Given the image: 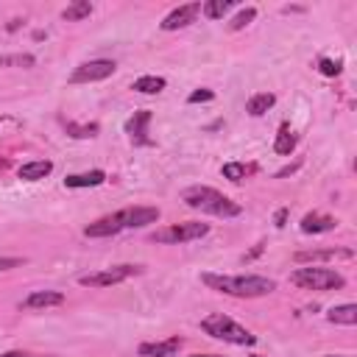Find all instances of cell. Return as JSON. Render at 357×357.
<instances>
[{
  "label": "cell",
  "mask_w": 357,
  "mask_h": 357,
  "mask_svg": "<svg viewBox=\"0 0 357 357\" xmlns=\"http://www.w3.org/2000/svg\"><path fill=\"white\" fill-rule=\"evenodd\" d=\"M273 103H276V95H271V92H257V95H251V98H248L245 112H248L251 117H259V114H265Z\"/></svg>",
  "instance_id": "d6986e66"
},
{
  "label": "cell",
  "mask_w": 357,
  "mask_h": 357,
  "mask_svg": "<svg viewBox=\"0 0 357 357\" xmlns=\"http://www.w3.org/2000/svg\"><path fill=\"white\" fill-rule=\"evenodd\" d=\"M335 226H337V220H335V218H329V215H321V212H310V215H304V218H301V231H304V234L332 231Z\"/></svg>",
  "instance_id": "5bb4252c"
},
{
  "label": "cell",
  "mask_w": 357,
  "mask_h": 357,
  "mask_svg": "<svg viewBox=\"0 0 357 357\" xmlns=\"http://www.w3.org/2000/svg\"><path fill=\"white\" fill-rule=\"evenodd\" d=\"M159 220V209L156 206H126L114 215H106V218H98L95 223H89L84 229L86 237H112L123 229H142L148 223H156Z\"/></svg>",
  "instance_id": "6da1fadb"
},
{
  "label": "cell",
  "mask_w": 357,
  "mask_h": 357,
  "mask_svg": "<svg viewBox=\"0 0 357 357\" xmlns=\"http://www.w3.org/2000/svg\"><path fill=\"white\" fill-rule=\"evenodd\" d=\"M137 273H142L139 265H114V268H103V271L78 276V284H84V287H112V284H120V282H126Z\"/></svg>",
  "instance_id": "52a82bcc"
},
{
  "label": "cell",
  "mask_w": 357,
  "mask_h": 357,
  "mask_svg": "<svg viewBox=\"0 0 357 357\" xmlns=\"http://www.w3.org/2000/svg\"><path fill=\"white\" fill-rule=\"evenodd\" d=\"M198 14H201V3L178 6V8H173V11L162 20V31H178V28H187L190 22H195Z\"/></svg>",
  "instance_id": "9c48e42d"
},
{
  "label": "cell",
  "mask_w": 357,
  "mask_h": 357,
  "mask_svg": "<svg viewBox=\"0 0 357 357\" xmlns=\"http://www.w3.org/2000/svg\"><path fill=\"white\" fill-rule=\"evenodd\" d=\"M89 14H92V3H89V0H78V3H73V6H67V8L61 11V17H64L67 22L84 20V17H89Z\"/></svg>",
  "instance_id": "7402d4cb"
},
{
  "label": "cell",
  "mask_w": 357,
  "mask_h": 357,
  "mask_svg": "<svg viewBox=\"0 0 357 357\" xmlns=\"http://www.w3.org/2000/svg\"><path fill=\"white\" fill-rule=\"evenodd\" d=\"M290 282L304 290H337L346 284V279L332 268H296Z\"/></svg>",
  "instance_id": "5b68a950"
},
{
  "label": "cell",
  "mask_w": 357,
  "mask_h": 357,
  "mask_svg": "<svg viewBox=\"0 0 357 357\" xmlns=\"http://www.w3.org/2000/svg\"><path fill=\"white\" fill-rule=\"evenodd\" d=\"M117 64L112 59H92V61H84L78 64L73 73H70V84H92V81H103L109 75H114Z\"/></svg>",
  "instance_id": "ba28073f"
},
{
  "label": "cell",
  "mask_w": 357,
  "mask_h": 357,
  "mask_svg": "<svg viewBox=\"0 0 357 357\" xmlns=\"http://www.w3.org/2000/svg\"><path fill=\"white\" fill-rule=\"evenodd\" d=\"M181 201L190 206V209H198V212H206V215H218V218H237L243 212V206L237 201H231L229 195L212 190V187H187L181 192Z\"/></svg>",
  "instance_id": "3957f363"
},
{
  "label": "cell",
  "mask_w": 357,
  "mask_h": 357,
  "mask_svg": "<svg viewBox=\"0 0 357 357\" xmlns=\"http://www.w3.org/2000/svg\"><path fill=\"white\" fill-rule=\"evenodd\" d=\"M0 357H28L25 351H6V354H0Z\"/></svg>",
  "instance_id": "4dcf8cb0"
},
{
  "label": "cell",
  "mask_w": 357,
  "mask_h": 357,
  "mask_svg": "<svg viewBox=\"0 0 357 357\" xmlns=\"http://www.w3.org/2000/svg\"><path fill=\"white\" fill-rule=\"evenodd\" d=\"M95 131H98L95 123H92V126H75V123H67V134H70V137H95Z\"/></svg>",
  "instance_id": "484cf974"
},
{
  "label": "cell",
  "mask_w": 357,
  "mask_h": 357,
  "mask_svg": "<svg viewBox=\"0 0 357 357\" xmlns=\"http://www.w3.org/2000/svg\"><path fill=\"white\" fill-rule=\"evenodd\" d=\"M234 6H237L234 0H209V3L201 6V11H204L209 20H220V17H223L226 11H231Z\"/></svg>",
  "instance_id": "44dd1931"
},
{
  "label": "cell",
  "mask_w": 357,
  "mask_h": 357,
  "mask_svg": "<svg viewBox=\"0 0 357 357\" xmlns=\"http://www.w3.org/2000/svg\"><path fill=\"white\" fill-rule=\"evenodd\" d=\"M212 98H215L212 89H195V92H190L187 103H206V100H212Z\"/></svg>",
  "instance_id": "83f0119b"
},
{
  "label": "cell",
  "mask_w": 357,
  "mask_h": 357,
  "mask_svg": "<svg viewBox=\"0 0 357 357\" xmlns=\"http://www.w3.org/2000/svg\"><path fill=\"white\" fill-rule=\"evenodd\" d=\"M329 324H343V326H354L357 324V304H340V307H332L326 312Z\"/></svg>",
  "instance_id": "e0dca14e"
},
{
  "label": "cell",
  "mask_w": 357,
  "mask_h": 357,
  "mask_svg": "<svg viewBox=\"0 0 357 357\" xmlns=\"http://www.w3.org/2000/svg\"><path fill=\"white\" fill-rule=\"evenodd\" d=\"M33 56L31 53H11V56H0V67H33Z\"/></svg>",
  "instance_id": "603a6c76"
},
{
  "label": "cell",
  "mask_w": 357,
  "mask_h": 357,
  "mask_svg": "<svg viewBox=\"0 0 357 357\" xmlns=\"http://www.w3.org/2000/svg\"><path fill=\"white\" fill-rule=\"evenodd\" d=\"M220 173H223V178H229V181L240 184V181L245 178V173H248V170H245V165H240V162H226Z\"/></svg>",
  "instance_id": "cb8c5ba5"
},
{
  "label": "cell",
  "mask_w": 357,
  "mask_h": 357,
  "mask_svg": "<svg viewBox=\"0 0 357 357\" xmlns=\"http://www.w3.org/2000/svg\"><path fill=\"white\" fill-rule=\"evenodd\" d=\"M351 248H318V251H298L293 259L296 262H321V259H351Z\"/></svg>",
  "instance_id": "7c38bea8"
},
{
  "label": "cell",
  "mask_w": 357,
  "mask_h": 357,
  "mask_svg": "<svg viewBox=\"0 0 357 357\" xmlns=\"http://www.w3.org/2000/svg\"><path fill=\"white\" fill-rule=\"evenodd\" d=\"M50 173H53V162H47V159H33V162H25L20 167V178L22 181H39V178H45Z\"/></svg>",
  "instance_id": "2e32d148"
},
{
  "label": "cell",
  "mask_w": 357,
  "mask_h": 357,
  "mask_svg": "<svg viewBox=\"0 0 357 357\" xmlns=\"http://www.w3.org/2000/svg\"><path fill=\"white\" fill-rule=\"evenodd\" d=\"M165 78L162 75H142V78H137L134 84H131V89L134 92H139V95H159L162 89H165Z\"/></svg>",
  "instance_id": "ac0fdd59"
},
{
  "label": "cell",
  "mask_w": 357,
  "mask_h": 357,
  "mask_svg": "<svg viewBox=\"0 0 357 357\" xmlns=\"http://www.w3.org/2000/svg\"><path fill=\"white\" fill-rule=\"evenodd\" d=\"M254 17H257V8H251V6H248V8H243V11L229 22V28H231V31H243Z\"/></svg>",
  "instance_id": "d4e9b609"
},
{
  "label": "cell",
  "mask_w": 357,
  "mask_h": 357,
  "mask_svg": "<svg viewBox=\"0 0 357 357\" xmlns=\"http://www.w3.org/2000/svg\"><path fill=\"white\" fill-rule=\"evenodd\" d=\"M3 165H6V162H0V167H3Z\"/></svg>",
  "instance_id": "836d02e7"
},
{
  "label": "cell",
  "mask_w": 357,
  "mask_h": 357,
  "mask_svg": "<svg viewBox=\"0 0 357 357\" xmlns=\"http://www.w3.org/2000/svg\"><path fill=\"white\" fill-rule=\"evenodd\" d=\"M181 349V337H167L156 343H139V357H173Z\"/></svg>",
  "instance_id": "4fadbf2b"
},
{
  "label": "cell",
  "mask_w": 357,
  "mask_h": 357,
  "mask_svg": "<svg viewBox=\"0 0 357 357\" xmlns=\"http://www.w3.org/2000/svg\"><path fill=\"white\" fill-rule=\"evenodd\" d=\"M148 123H151V112H148V109H139V112H134V117L126 120V134L131 137V142H137V145H151V139L145 137V134H148Z\"/></svg>",
  "instance_id": "30bf717a"
},
{
  "label": "cell",
  "mask_w": 357,
  "mask_h": 357,
  "mask_svg": "<svg viewBox=\"0 0 357 357\" xmlns=\"http://www.w3.org/2000/svg\"><path fill=\"white\" fill-rule=\"evenodd\" d=\"M201 329H204L209 337L223 340V343H234V346H254V343H257V337H254L245 326H240L237 321H231V318L223 315V312L206 315V318L201 321Z\"/></svg>",
  "instance_id": "277c9868"
},
{
  "label": "cell",
  "mask_w": 357,
  "mask_h": 357,
  "mask_svg": "<svg viewBox=\"0 0 357 357\" xmlns=\"http://www.w3.org/2000/svg\"><path fill=\"white\" fill-rule=\"evenodd\" d=\"M64 304V293L59 290H33L31 296L22 298V310H47V307H59Z\"/></svg>",
  "instance_id": "8fae6325"
},
{
  "label": "cell",
  "mask_w": 357,
  "mask_h": 357,
  "mask_svg": "<svg viewBox=\"0 0 357 357\" xmlns=\"http://www.w3.org/2000/svg\"><path fill=\"white\" fill-rule=\"evenodd\" d=\"M284 218H287V209H279V212H276V218H273V220H276L273 226H276V229H282V226H284Z\"/></svg>",
  "instance_id": "f546056e"
},
{
  "label": "cell",
  "mask_w": 357,
  "mask_h": 357,
  "mask_svg": "<svg viewBox=\"0 0 357 357\" xmlns=\"http://www.w3.org/2000/svg\"><path fill=\"white\" fill-rule=\"evenodd\" d=\"M324 357H343V354H324Z\"/></svg>",
  "instance_id": "d6a6232c"
},
{
  "label": "cell",
  "mask_w": 357,
  "mask_h": 357,
  "mask_svg": "<svg viewBox=\"0 0 357 357\" xmlns=\"http://www.w3.org/2000/svg\"><path fill=\"white\" fill-rule=\"evenodd\" d=\"M190 357H223V354H190Z\"/></svg>",
  "instance_id": "1f68e13d"
},
{
  "label": "cell",
  "mask_w": 357,
  "mask_h": 357,
  "mask_svg": "<svg viewBox=\"0 0 357 357\" xmlns=\"http://www.w3.org/2000/svg\"><path fill=\"white\" fill-rule=\"evenodd\" d=\"M254 357H259V354H254Z\"/></svg>",
  "instance_id": "e575fe53"
},
{
  "label": "cell",
  "mask_w": 357,
  "mask_h": 357,
  "mask_svg": "<svg viewBox=\"0 0 357 357\" xmlns=\"http://www.w3.org/2000/svg\"><path fill=\"white\" fill-rule=\"evenodd\" d=\"M106 181V173L103 170H89V173H73L64 178V187L70 190H81V187H100Z\"/></svg>",
  "instance_id": "9a60e30c"
},
{
  "label": "cell",
  "mask_w": 357,
  "mask_h": 357,
  "mask_svg": "<svg viewBox=\"0 0 357 357\" xmlns=\"http://www.w3.org/2000/svg\"><path fill=\"white\" fill-rule=\"evenodd\" d=\"M296 148V134L290 131L287 123L279 126V134H276V142H273V151L282 153V156H290V151Z\"/></svg>",
  "instance_id": "ffe728a7"
},
{
  "label": "cell",
  "mask_w": 357,
  "mask_h": 357,
  "mask_svg": "<svg viewBox=\"0 0 357 357\" xmlns=\"http://www.w3.org/2000/svg\"><path fill=\"white\" fill-rule=\"evenodd\" d=\"M22 259L20 257H0V271H8V268H20Z\"/></svg>",
  "instance_id": "f1b7e54d"
},
{
  "label": "cell",
  "mask_w": 357,
  "mask_h": 357,
  "mask_svg": "<svg viewBox=\"0 0 357 357\" xmlns=\"http://www.w3.org/2000/svg\"><path fill=\"white\" fill-rule=\"evenodd\" d=\"M318 70H321L324 75H337V73L343 70V61H332V59H321V61H318Z\"/></svg>",
  "instance_id": "4316f807"
},
{
  "label": "cell",
  "mask_w": 357,
  "mask_h": 357,
  "mask_svg": "<svg viewBox=\"0 0 357 357\" xmlns=\"http://www.w3.org/2000/svg\"><path fill=\"white\" fill-rule=\"evenodd\" d=\"M201 282L209 290L237 296V298H259L276 290V282L268 276H223V273H201Z\"/></svg>",
  "instance_id": "7a4b0ae2"
},
{
  "label": "cell",
  "mask_w": 357,
  "mask_h": 357,
  "mask_svg": "<svg viewBox=\"0 0 357 357\" xmlns=\"http://www.w3.org/2000/svg\"><path fill=\"white\" fill-rule=\"evenodd\" d=\"M209 234V223H198V220H190V223H173V226H165V229H156L151 234L153 243H167V245H178V243H192V240H201Z\"/></svg>",
  "instance_id": "8992f818"
}]
</instances>
